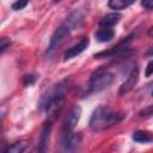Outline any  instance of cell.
Returning a JSON list of instances; mask_svg holds the SVG:
<instances>
[{
  "instance_id": "4",
  "label": "cell",
  "mask_w": 153,
  "mask_h": 153,
  "mask_svg": "<svg viewBox=\"0 0 153 153\" xmlns=\"http://www.w3.org/2000/svg\"><path fill=\"white\" fill-rule=\"evenodd\" d=\"M71 30H72V27H71L67 23H63L62 25H60V26L55 30V32L53 33L45 54H47V55H51L53 53H55V51L65 43L66 38L69 36Z\"/></svg>"
},
{
  "instance_id": "18",
  "label": "cell",
  "mask_w": 153,
  "mask_h": 153,
  "mask_svg": "<svg viewBox=\"0 0 153 153\" xmlns=\"http://www.w3.org/2000/svg\"><path fill=\"white\" fill-rule=\"evenodd\" d=\"M151 115H153V105L147 106L146 109H143V110L140 112V117H148V116H151Z\"/></svg>"
},
{
  "instance_id": "24",
  "label": "cell",
  "mask_w": 153,
  "mask_h": 153,
  "mask_svg": "<svg viewBox=\"0 0 153 153\" xmlns=\"http://www.w3.org/2000/svg\"><path fill=\"white\" fill-rule=\"evenodd\" d=\"M152 96H153V91H152Z\"/></svg>"
},
{
  "instance_id": "9",
  "label": "cell",
  "mask_w": 153,
  "mask_h": 153,
  "mask_svg": "<svg viewBox=\"0 0 153 153\" xmlns=\"http://www.w3.org/2000/svg\"><path fill=\"white\" fill-rule=\"evenodd\" d=\"M129 41H130V37H128L126 41H123L122 43L117 44L116 47H112V48H110V49H108V50H103V51H99V53L94 54V57L100 59V57H109V56H114V55L118 54L120 51H122V50L126 48V43H127V42H129Z\"/></svg>"
},
{
  "instance_id": "12",
  "label": "cell",
  "mask_w": 153,
  "mask_h": 153,
  "mask_svg": "<svg viewBox=\"0 0 153 153\" xmlns=\"http://www.w3.org/2000/svg\"><path fill=\"white\" fill-rule=\"evenodd\" d=\"M50 131H51V121H49L44 126V128L42 130V134H41V137H39V151H42V152H44L47 146H48Z\"/></svg>"
},
{
  "instance_id": "3",
  "label": "cell",
  "mask_w": 153,
  "mask_h": 153,
  "mask_svg": "<svg viewBox=\"0 0 153 153\" xmlns=\"http://www.w3.org/2000/svg\"><path fill=\"white\" fill-rule=\"evenodd\" d=\"M115 79V75L103 68L97 69L96 72H93L91 74L90 81H88V88L90 92H99L103 91L104 88H106L108 86H110L112 84Z\"/></svg>"
},
{
  "instance_id": "5",
  "label": "cell",
  "mask_w": 153,
  "mask_h": 153,
  "mask_svg": "<svg viewBox=\"0 0 153 153\" xmlns=\"http://www.w3.org/2000/svg\"><path fill=\"white\" fill-rule=\"evenodd\" d=\"M81 115V108L75 105L74 108L71 109V111L67 114L65 121H63V127H62V133H69L73 131L74 128L76 127Z\"/></svg>"
},
{
  "instance_id": "8",
  "label": "cell",
  "mask_w": 153,
  "mask_h": 153,
  "mask_svg": "<svg viewBox=\"0 0 153 153\" xmlns=\"http://www.w3.org/2000/svg\"><path fill=\"white\" fill-rule=\"evenodd\" d=\"M88 43H90V41H88L87 37L81 38L76 44L72 45L71 48H68V49L65 51V54H63V60H69V59H72V57H75L76 55L81 54V53L88 47Z\"/></svg>"
},
{
  "instance_id": "23",
  "label": "cell",
  "mask_w": 153,
  "mask_h": 153,
  "mask_svg": "<svg viewBox=\"0 0 153 153\" xmlns=\"http://www.w3.org/2000/svg\"><path fill=\"white\" fill-rule=\"evenodd\" d=\"M57 1H61V0H54V2H57Z\"/></svg>"
},
{
  "instance_id": "2",
  "label": "cell",
  "mask_w": 153,
  "mask_h": 153,
  "mask_svg": "<svg viewBox=\"0 0 153 153\" xmlns=\"http://www.w3.org/2000/svg\"><path fill=\"white\" fill-rule=\"evenodd\" d=\"M124 117H126V115L123 112L115 111L108 106L100 105L93 111L88 124L92 130L102 131V130H105V129L112 127L114 124L121 122Z\"/></svg>"
},
{
  "instance_id": "16",
  "label": "cell",
  "mask_w": 153,
  "mask_h": 153,
  "mask_svg": "<svg viewBox=\"0 0 153 153\" xmlns=\"http://www.w3.org/2000/svg\"><path fill=\"white\" fill-rule=\"evenodd\" d=\"M27 1H29V0H17L16 2L12 4V10H14V11L23 10V8L27 5Z\"/></svg>"
},
{
  "instance_id": "15",
  "label": "cell",
  "mask_w": 153,
  "mask_h": 153,
  "mask_svg": "<svg viewBox=\"0 0 153 153\" xmlns=\"http://www.w3.org/2000/svg\"><path fill=\"white\" fill-rule=\"evenodd\" d=\"M135 0H109L108 5L112 10H123L130 6Z\"/></svg>"
},
{
  "instance_id": "10",
  "label": "cell",
  "mask_w": 153,
  "mask_h": 153,
  "mask_svg": "<svg viewBox=\"0 0 153 153\" xmlns=\"http://www.w3.org/2000/svg\"><path fill=\"white\" fill-rule=\"evenodd\" d=\"M121 18H122V16L118 12L109 13V14L104 16L99 20V26H103V27H112L114 25H116L121 20Z\"/></svg>"
},
{
  "instance_id": "13",
  "label": "cell",
  "mask_w": 153,
  "mask_h": 153,
  "mask_svg": "<svg viewBox=\"0 0 153 153\" xmlns=\"http://www.w3.org/2000/svg\"><path fill=\"white\" fill-rule=\"evenodd\" d=\"M133 140L140 143H147L153 141V135L145 130H136L133 133Z\"/></svg>"
},
{
  "instance_id": "11",
  "label": "cell",
  "mask_w": 153,
  "mask_h": 153,
  "mask_svg": "<svg viewBox=\"0 0 153 153\" xmlns=\"http://www.w3.org/2000/svg\"><path fill=\"white\" fill-rule=\"evenodd\" d=\"M114 36H115V31L111 27L100 26V29H98L96 32V38L99 42H109L114 38Z\"/></svg>"
},
{
  "instance_id": "17",
  "label": "cell",
  "mask_w": 153,
  "mask_h": 153,
  "mask_svg": "<svg viewBox=\"0 0 153 153\" xmlns=\"http://www.w3.org/2000/svg\"><path fill=\"white\" fill-rule=\"evenodd\" d=\"M35 81H36V75H33V74H30V75H25L24 76V85L25 86H30Z\"/></svg>"
},
{
  "instance_id": "21",
  "label": "cell",
  "mask_w": 153,
  "mask_h": 153,
  "mask_svg": "<svg viewBox=\"0 0 153 153\" xmlns=\"http://www.w3.org/2000/svg\"><path fill=\"white\" fill-rule=\"evenodd\" d=\"M141 5L146 10H153V0H142Z\"/></svg>"
},
{
  "instance_id": "1",
  "label": "cell",
  "mask_w": 153,
  "mask_h": 153,
  "mask_svg": "<svg viewBox=\"0 0 153 153\" xmlns=\"http://www.w3.org/2000/svg\"><path fill=\"white\" fill-rule=\"evenodd\" d=\"M68 88L69 81L63 80L57 85H54L45 94L42 96L39 100V109L45 110L48 112V117L50 118V121H53L56 117V115L61 111L65 102V96Z\"/></svg>"
},
{
  "instance_id": "20",
  "label": "cell",
  "mask_w": 153,
  "mask_h": 153,
  "mask_svg": "<svg viewBox=\"0 0 153 153\" xmlns=\"http://www.w3.org/2000/svg\"><path fill=\"white\" fill-rule=\"evenodd\" d=\"M153 74V60L149 61L147 63V67H146V72H145V75L146 76H151Z\"/></svg>"
},
{
  "instance_id": "7",
  "label": "cell",
  "mask_w": 153,
  "mask_h": 153,
  "mask_svg": "<svg viewBox=\"0 0 153 153\" xmlns=\"http://www.w3.org/2000/svg\"><path fill=\"white\" fill-rule=\"evenodd\" d=\"M137 80H139V69H137V67H134L131 69V72L129 73L127 80L121 85L118 94L120 96H126L127 93H129L135 87V85L137 84Z\"/></svg>"
},
{
  "instance_id": "22",
  "label": "cell",
  "mask_w": 153,
  "mask_h": 153,
  "mask_svg": "<svg viewBox=\"0 0 153 153\" xmlns=\"http://www.w3.org/2000/svg\"><path fill=\"white\" fill-rule=\"evenodd\" d=\"M148 36H149V37H152V38H153V26H152V27H149V29H148Z\"/></svg>"
},
{
  "instance_id": "19",
  "label": "cell",
  "mask_w": 153,
  "mask_h": 153,
  "mask_svg": "<svg viewBox=\"0 0 153 153\" xmlns=\"http://www.w3.org/2000/svg\"><path fill=\"white\" fill-rule=\"evenodd\" d=\"M10 44H11V41L8 38H6V37L0 38V50L1 51H4L7 47H10Z\"/></svg>"
},
{
  "instance_id": "14",
  "label": "cell",
  "mask_w": 153,
  "mask_h": 153,
  "mask_svg": "<svg viewBox=\"0 0 153 153\" xmlns=\"http://www.w3.org/2000/svg\"><path fill=\"white\" fill-rule=\"evenodd\" d=\"M27 146H29V142L25 140L17 141V142H13L12 145H10L7 148H5V152L6 153H22L27 148Z\"/></svg>"
},
{
  "instance_id": "6",
  "label": "cell",
  "mask_w": 153,
  "mask_h": 153,
  "mask_svg": "<svg viewBox=\"0 0 153 153\" xmlns=\"http://www.w3.org/2000/svg\"><path fill=\"white\" fill-rule=\"evenodd\" d=\"M81 142V137L79 134H74L73 131L69 133H62L61 137V146L65 151H75Z\"/></svg>"
}]
</instances>
